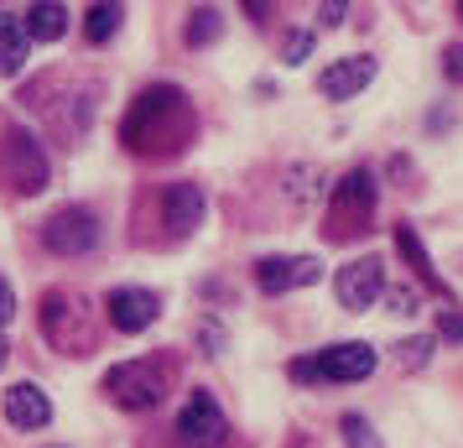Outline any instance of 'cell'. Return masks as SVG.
<instances>
[{"label": "cell", "instance_id": "cell-1", "mask_svg": "<svg viewBox=\"0 0 463 448\" xmlns=\"http://www.w3.org/2000/svg\"><path fill=\"white\" fill-rule=\"evenodd\" d=\"M193 136V105L183 89H146L126 115V147L136 157H156V151H177Z\"/></svg>", "mask_w": 463, "mask_h": 448}, {"label": "cell", "instance_id": "cell-2", "mask_svg": "<svg viewBox=\"0 0 463 448\" xmlns=\"http://www.w3.org/2000/svg\"><path fill=\"white\" fill-rule=\"evenodd\" d=\"M370 214H375V177L359 167V172H349L344 183H334V193H328V224H323V235L354 240L359 230L370 224Z\"/></svg>", "mask_w": 463, "mask_h": 448}, {"label": "cell", "instance_id": "cell-3", "mask_svg": "<svg viewBox=\"0 0 463 448\" xmlns=\"http://www.w3.org/2000/svg\"><path fill=\"white\" fill-rule=\"evenodd\" d=\"M43 334L52 349L63 355H89L94 349V319H89L84 298L73 292H47L43 298Z\"/></svg>", "mask_w": 463, "mask_h": 448}, {"label": "cell", "instance_id": "cell-4", "mask_svg": "<svg viewBox=\"0 0 463 448\" xmlns=\"http://www.w3.org/2000/svg\"><path fill=\"white\" fill-rule=\"evenodd\" d=\"M0 177L16 193H26V198L47 188V157L32 130H22V126L5 130V141H0Z\"/></svg>", "mask_w": 463, "mask_h": 448}, {"label": "cell", "instance_id": "cell-5", "mask_svg": "<svg viewBox=\"0 0 463 448\" xmlns=\"http://www.w3.org/2000/svg\"><path fill=\"white\" fill-rule=\"evenodd\" d=\"M43 245L52 251V256H89V251L99 245V224H94L89 209L68 204V209H58L43 224Z\"/></svg>", "mask_w": 463, "mask_h": 448}, {"label": "cell", "instance_id": "cell-6", "mask_svg": "<svg viewBox=\"0 0 463 448\" xmlns=\"http://www.w3.org/2000/svg\"><path fill=\"white\" fill-rule=\"evenodd\" d=\"M105 391L120 406H130V412H146V406L162 402V370L151 360H126L105 376Z\"/></svg>", "mask_w": 463, "mask_h": 448}, {"label": "cell", "instance_id": "cell-7", "mask_svg": "<svg viewBox=\"0 0 463 448\" xmlns=\"http://www.w3.org/2000/svg\"><path fill=\"white\" fill-rule=\"evenodd\" d=\"M224 433H230L224 406L213 402L209 391H193L188 406L177 412V438H183L188 448H219V443H224Z\"/></svg>", "mask_w": 463, "mask_h": 448}, {"label": "cell", "instance_id": "cell-8", "mask_svg": "<svg viewBox=\"0 0 463 448\" xmlns=\"http://www.w3.org/2000/svg\"><path fill=\"white\" fill-rule=\"evenodd\" d=\"M334 292H338V302H344L349 313H364L370 302L385 298V266H380L375 256L349 261V266H344V272L334 277Z\"/></svg>", "mask_w": 463, "mask_h": 448}, {"label": "cell", "instance_id": "cell-9", "mask_svg": "<svg viewBox=\"0 0 463 448\" xmlns=\"http://www.w3.org/2000/svg\"><path fill=\"white\" fill-rule=\"evenodd\" d=\"M375 349L370 344H359V339H349V344H328L323 355H313V381H364L370 370H375Z\"/></svg>", "mask_w": 463, "mask_h": 448}, {"label": "cell", "instance_id": "cell-10", "mask_svg": "<svg viewBox=\"0 0 463 448\" xmlns=\"http://www.w3.org/2000/svg\"><path fill=\"white\" fill-rule=\"evenodd\" d=\"M105 308H109V323H115L120 334H141V329H151L156 313H162L156 292H146V287H115L105 298Z\"/></svg>", "mask_w": 463, "mask_h": 448}, {"label": "cell", "instance_id": "cell-11", "mask_svg": "<svg viewBox=\"0 0 463 448\" xmlns=\"http://www.w3.org/2000/svg\"><path fill=\"white\" fill-rule=\"evenodd\" d=\"M323 277V266L313 256H266L255 266V281L260 292H292V287H313Z\"/></svg>", "mask_w": 463, "mask_h": 448}, {"label": "cell", "instance_id": "cell-12", "mask_svg": "<svg viewBox=\"0 0 463 448\" xmlns=\"http://www.w3.org/2000/svg\"><path fill=\"white\" fill-rule=\"evenodd\" d=\"M5 423L22 427V433H37V427L52 423V402H47L43 386H32V381L11 386V391H5Z\"/></svg>", "mask_w": 463, "mask_h": 448}, {"label": "cell", "instance_id": "cell-13", "mask_svg": "<svg viewBox=\"0 0 463 448\" xmlns=\"http://www.w3.org/2000/svg\"><path fill=\"white\" fill-rule=\"evenodd\" d=\"M370 79H375V58H338V63L317 79V89H323L328 100H354Z\"/></svg>", "mask_w": 463, "mask_h": 448}, {"label": "cell", "instance_id": "cell-14", "mask_svg": "<svg viewBox=\"0 0 463 448\" xmlns=\"http://www.w3.org/2000/svg\"><path fill=\"white\" fill-rule=\"evenodd\" d=\"M162 209H167L172 230H177V235H188V230L203 224V193L193 188V183H172V188L162 193Z\"/></svg>", "mask_w": 463, "mask_h": 448}, {"label": "cell", "instance_id": "cell-15", "mask_svg": "<svg viewBox=\"0 0 463 448\" xmlns=\"http://www.w3.org/2000/svg\"><path fill=\"white\" fill-rule=\"evenodd\" d=\"M63 32H68V11L58 0H37V5L26 11V37H32V43H58Z\"/></svg>", "mask_w": 463, "mask_h": 448}, {"label": "cell", "instance_id": "cell-16", "mask_svg": "<svg viewBox=\"0 0 463 448\" xmlns=\"http://www.w3.org/2000/svg\"><path fill=\"white\" fill-rule=\"evenodd\" d=\"M26 22H16V16H0V73H22L26 63Z\"/></svg>", "mask_w": 463, "mask_h": 448}, {"label": "cell", "instance_id": "cell-17", "mask_svg": "<svg viewBox=\"0 0 463 448\" xmlns=\"http://www.w3.org/2000/svg\"><path fill=\"white\" fill-rule=\"evenodd\" d=\"M396 251H401L406 261H411V272L421 277V287L442 292V277L432 272V261H427V251H421V240H417V230H411V224H396Z\"/></svg>", "mask_w": 463, "mask_h": 448}, {"label": "cell", "instance_id": "cell-18", "mask_svg": "<svg viewBox=\"0 0 463 448\" xmlns=\"http://www.w3.org/2000/svg\"><path fill=\"white\" fill-rule=\"evenodd\" d=\"M84 32H89V43H109V37L120 32V5H115V0H94Z\"/></svg>", "mask_w": 463, "mask_h": 448}, {"label": "cell", "instance_id": "cell-19", "mask_svg": "<svg viewBox=\"0 0 463 448\" xmlns=\"http://www.w3.org/2000/svg\"><path fill=\"white\" fill-rule=\"evenodd\" d=\"M219 32H224L219 11H213V5H203V11H193V22H188V32H183V37H188V47H203V43H213Z\"/></svg>", "mask_w": 463, "mask_h": 448}, {"label": "cell", "instance_id": "cell-20", "mask_svg": "<svg viewBox=\"0 0 463 448\" xmlns=\"http://www.w3.org/2000/svg\"><path fill=\"white\" fill-rule=\"evenodd\" d=\"M427 355H432V339H427V334H417V339H401V344H396V360L406 365V370H421V365H427Z\"/></svg>", "mask_w": 463, "mask_h": 448}, {"label": "cell", "instance_id": "cell-21", "mask_svg": "<svg viewBox=\"0 0 463 448\" xmlns=\"http://www.w3.org/2000/svg\"><path fill=\"white\" fill-rule=\"evenodd\" d=\"M344 448H380L375 427L364 423V417H344Z\"/></svg>", "mask_w": 463, "mask_h": 448}, {"label": "cell", "instance_id": "cell-22", "mask_svg": "<svg viewBox=\"0 0 463 448\" xmlns=\"http://www.w3.org/2000/svg\"><path fill=\"white\" fill-rule=\"evenodd\" d=\"M317 177H323L317 167H292V172H287V183H292V198H297V204H313V198H317V188H313Z\"/></svg>", "mask_w": 463, "mask_h": 448}, {"label": "cell", "instance_id": "cell-23", "mask_svg": "<svg viewBox=\"0 0 463 448\" xmlns=\"http://www.w3.org/2000/svg\"><path fill=\"white\" fill-rule=\"evenodd\" d=\"M438 334L442 339H453V344H463V308H442L438 313Z\"/></svg>", "mask_w": 463, "mask_h": 448}, {"label": "cell", "instance_id": "cell-24", "mask_svg": "<svg viewBox=\"0 0 463 448\" xmlns=\"http://www.w3.org/2000/svg\"><path fill=\"white\" fill-rule=\"evenodd\" d=\"M307 52H313V32H292L287 37V63H302Z\"/></svg>", "mask_w": 463, "mask_h": 448}, {"label": "cell", "instance_id": "cell-25", "mask_svg": "<svg viewBox=\"0 0 463 448\" xmlns=\"http://www.w3.org/2000/svg\"><path fill=\"white\" fill-rule=\"evenodd\" d=\"M344 11H349V0H323V5H317V22L338 26V22H344Z\"/></svg>", "mask_w": 463, "mask_h": 448}, {"label": "cell", "instance_id": "cell-26", "mask_svg": "<svg viewBox=\"0 0 463 448\" xmlns=\"http://www.w3.org/2000/svg\"><path fill=\"white\" fill-rule=\"evenodd\" d=\"M442 73H448L453 84H463V47H448V52H442Z\"/></svg>", "mask_w": 463, "mask_h": 448}, {"label": "cell", "instance_id": "cell-27", "mask_svg": "<svg viewBox=\"0 0 463 448\" xmlns=\"http://www.w3.org/2000/svg\"><path fill=\"white\" fill-rule=\"evenodd\" d=\"M391 313H417V292L411 287H396L391 292Z\"/></svg>", "mask_w": 463, "mask_h": 448}, {"label": "cell", "instance_id": "cell-28", "mask_svg": "<svg viewBox=\"0 0 463 448\" xmlns=\"http://www.w3.org/2000/svg\"><path fill=\"white\" fill-rule=\"evenodd\" d=\"M11 313H16V292H11V281L0 277V323H11Z\"/></svg>", "mask_w": 463, "mask_h": 448}, {"label": "cell", "instance_id": "cell-29", "mask_svg": "<svg viewBox=\"0 0 463 448\" xmlns=\"http://www.w3.org/2000/svg\"><path fill=\"white\" fill-rule=\"evenodd\" d=\"M240 5H245L250 22H266V16H271V0H240Z\"/></svg>", "mask_w": 463, "mask_h": 448}, {"label": "cell", "instance_id": "cell-30", "mask_svg": "<svg viewBox=\"0 0 463 448\" xmlns=\"http://www.w3.org/2000/svg\"><path fill=\"white\" fill-rule=\"evenodd\" d=\"M5 349H11V344H5V339H0V365H5Z\"/></svg>", "mask_w": 463, "mask_h": 448}, {"label": "cell", "instance_id": "cell-31", "mask_svg": "<svg viewBox=\"0 0 463 448\" xmlns=\"http://www.w3.org/2000/svg\"><path fill=\"white\" fill-rule=\"evenodd\" d=\"M458 16H463V0H458Z\"/></svg>", "mask_w": 463, "mask_h": 448}]
</instances>
